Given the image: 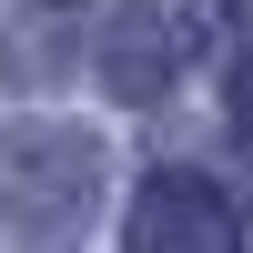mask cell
Returning a JSON list of instances; mask_svg holds the SVG:
<instances>
[{"label":"cell","instance_id":"cell-4","mask_svg":"<svg viewBox=\"0 0 253 253\" xmlns=\"http://www.w3.org/2000/svg\"><path fill=\"white\" fill-rule=\"evenodd\" d=\"M233 142H243V152H253V61H243V71H233Z\"/></svg>","mask_w":253,"mask_h":253},{"label":"cell","instance_id":"cell-5","mask_svg":"<svg viewBox=\"0 0 253 253\" xmlns=\"http://www.w3.org/2000/svg\"><path fill=\"white\" fill-rule=\"evenodd\" d=\"M203 10H213V20H253V0H203Z\"/></svg>","mask_w":253,"mask_h":253},{"label":"cell","instance_id":"cell-2","mask_svg":"<svg viewBox=\"0 0 253 253\" xmlns=\"http://www.w3.org/2000/svg\"><path fill=\"white\" fill-rule=\"evenodd\" d=\"M182 61H193V20H172L162 0H122L101 20V91L112 101H162Z\"/></svg>","mask_w":253,"mask_h":253},{"label":"cell","instance_id":"cell-3","mask_svg":"<svg viewBox=\"0 0 253 253\" xmlns=\"http://www.w3.org/2000/svg\"><path fill=\"white\" fill-rule=\"evenodd\" d=\"M132 253H233V203L203 172H152L132 193Z\"/></svg>","mask_w":253,"mask_h":253},{"label":"cell","instance_id":"cell-1","mask_svg":"<svg viewBox=\"0 0 253 253\" xmlns=\"http://www.w3.org/2000/svg\"><path fill=\"white\" fill-rule=\"evenodd\" d=\"M91 203H101V142L81 122H20V132H0V213L31 243H71Z\"/></svg>","mask_w":253,"mask_h":253}]
</instances>
